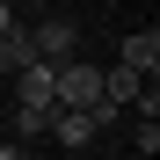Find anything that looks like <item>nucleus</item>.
<instances>
[{
	"instance_id": "obj_1",
	"label": "nucleus",
	"mask_w": 160,
	"mask_h": 160,
	"mask_svg": "<svg viewBox=\"0 0 160 160\" xmlns=\"http://www.w3.org/2000/svg\"><path fill=\"white\" fill-rule=\"evenodd\" d=\"M51 102H58V109H102V73L80 66V58H66L51 73Z\"/></svg>"
},
{
	"instance_id": "obj_2",
	"label": "nucleus",
	"mask_w": 160,
	"mask_h": 160,
	"mask_svg": "<svg viewBox=\"0 0 160 160\" xmlns=\"http://www.w3.org/2000/svg\"><path fill=\"white\" fill-rule=\"evenodd\" d=\"M73 44H80V37H73V22H66V15H51V22H37V29H29V51H37L44 66H66V58H73Z\"/></svg>"
},
{
	"instance_id": "obj_3",
	"label": "nucleus",
	"mask_w": 160,
	"mask_h": 160,
	"mask_svg": "<svg viewBox=\"0 0 160 160\" xmlns=\"http://www.w3.org/2000/svg\"><path fill=\"white\" fill-rule=\"evenodd\" d=\"M124 66L138 73V80H153L160 73V29H131L124 37Z\"/></svg>"
},
{
	"instance_id": "obj_4",
	"label": "nucleus",
	"mask_w": 160,
	"mask_h": 160,
	"mask_svg": "<svg viewBox=\"0 0 160 160\" xmlns=\"http://www.w3.org/2000/svg\"><path fill=\"white\" fill-rule=\"evenodd\" d=\"M95 131H102V124H95L88 109H58V117H51V138H58L66 153H80V146H88V138H95Z\"/></svg>"
},
{
	"instance_id": "obj_5",
	"label": "nucleus",
	"mask_w": 160,
	"mask_h": 160,
	"mask_svg": "<svg viewBox=\"0 0 160 160\" xmlns=\"http://www.w3.org/2000/svg\"><path fill=\"white\" fill-rule=\"evenodd\" d=\"M51 73L58 66H44V58L22 66V109H58V102H51Z\"/></svg>"
},
{
	"instance_id": "obj_6",
	"label": "nucleus",
	"mask_w": 160,
	"mask_h": 160,
	"mask_svg": "<svg viewBox=\"0 0 160 160\" xmlns=\"http://www.w3.org/2000/svg\"><path fill=\"white\" fill-rule=\"evenodd\" d=\"M138 88H146V80L131 66H109V73H102V102H109V109H117V102H138Z\"/></svg>"
},
{
	"instance_id": "obj_7",
	"label": "nucleus",
	"mask_w": 160,
	"mask_h": 160,
	"mask_svg": "<svg viewBox=\"0 0 160 160\" xmlns=\"http://www.w3.org/2000/svg\"><path fill=\"white\" fill-rule=\"evenodd\" d=\"M29 58H37V51H29V29H22V22H15V29L0 37V73H22Z\"/></svg>"
},
{
	"instance_id": "obj_8",
	"label": "nucleus",
	"mask_w": 160,
	"mask_h": 160,
	"mask_svg": "<svg viewBox=\"0 0 160 160\" xmlns=\"http://www.w3.org/2000/svg\"><path fill=\"white\" fill-rule=\"evenodd\" d=\"M51 117H58V109H15V138H22V146H29V138H44V131H51Z\"/></svg>"
},
{
	"instance_id": "obj_9",
	"label": "nucleus",
	"mask_w": 160,
	"mask_h": 160,
	"mask_svg": "<svg viewBox=\"0 0 160 160\" xmlns=\"http://www.w3.org/2000/svg\"><path fill=\"white\" fill-rule=\"evenodd\" d=\"M0 160H29V146L22 138H0Z\"/></svg>"
},
{
	"instance_id": "obj_10",
	"label": "nucleus",
	"mask_w": 160,
	"mask_h": 160,
	"mask_svg": "<svg viewBox=\"0 0 160 160\" xmlns=\"http://www.w3.org/2000/svg\"><path fill=\"white\" fill-rule=\"evenodd\" d=\"M8 29H15V8H8V0H0V37H8Z\"/></svg>"
},
{
	"instance_id": "obj_11",
	"label": "nucleus",
	"mask_w": 160,
	"mask_h": 160,
	"mask_svg": "<svg viewBox=\"0 0 160 160\" xmlns=\"http://www.w3.org/2000/svg\"><path fill=\"white\" fill-rule=\"evenodd\" d=\"M29 160H37V153H29Z\"/></svg>"
}]
</instances>
